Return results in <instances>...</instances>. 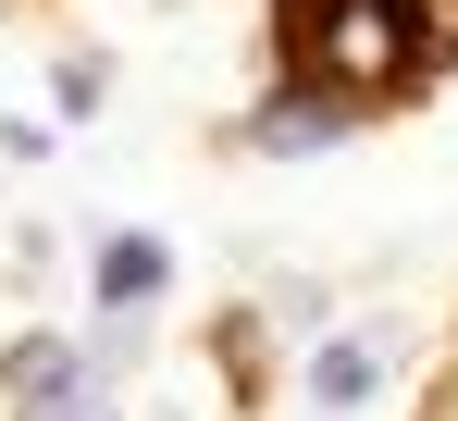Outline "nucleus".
<instances>
[{
  "mask_svg": "<svg viewBox=\"0 0 458 421\" xmlns=\"http://www.w3.org/2000/svg\"><path fill=\"white\" fill-rule=\"evenodd\" d=\"M273 25L310 87H372V74L421 63V0H273Z\"/></svg>",
  "mask_w": 458,
  "mask_h": 421,
  "instance_id": "f257e3e1",
  "label": "nucleus"
},
{
  "mask_svg": "<svg viewBox=\"0 0 458 421\" xmlns=\"http://www.w3.org/2000/svg\"><path fill=\"white\" fill-rule=\"evenodd\" d=\"M87 285H99V310H161V285H174V248H161L149 223H112L99 248H87Z\"/></svg>",
  "mask_w": 458,
  "mask_h": 421,
  "instance_id": "f03ea898",
  "label": "nucleus"
},
{
  "mask_svg": "<svg viewBox=\"0 0 458 421\" xmlns=\"http://www.w3.org/2000/svg\"><path fill=\"white\" fill-rule=\"evenodd\" d=\"M372 397H384V335H372V322H347V335L310 348V409H322V421L372 409Z\"/></svg>",
  "mask_w": 458,
  "mask_h": 421,
  "instance_id": "7ed1b4c3",
  "label": "nucleus"
},
{
  "mask_svg": "<svg viewBox=\"0 0 458 421\" xmlns=\"http://www.w3.org/2000/svg\"><path fill=\"white\" fill-rule=\"evenodd\" d=\"M50 99H63V125H87V112H99V63H63V74H50Z\"/></svg>",
  "mask_w": 458,
  "mask_h": 421,
  "instance_id": "20e7f679",
  "label": "nucleus"
},
{
  "mask_svg": "<svg viewBox=\"0 0 458 421\" xmlns=\"http://www.w3.org/2000/svg\"><path fill=\"white\" fill-rule=\"evenodd\" d=\"M421 421H458V372H446V397H434V409H421Z\"/></svg>",
  "mask_w": 458,
  "mask_h": 421,
  "instance_id": "39448f33",
  "label": "nucleus"
}]
</instances>
